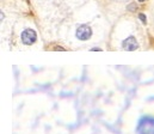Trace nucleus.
Here are the masks:
<instances>
[{"label":"nucleus","instance_id":"f257e3e1","mask_svg":"<svg viewBox=\"0 0 154 134\" xmlns=\"http://www.w3.org/2000/svg\"><path fill=\"white\" fill-rule=\"evenodd\" d=\"M136 134H154V117L142 116L136 126Z\"/></svg>","mask_w":154,"mask_h":134},{"label":"nucleus","instance_id":"f03ea898","mask_svg":"<svg viewBox=\"0 0 154 134\" xmlns=\"http://www.w3.org/2000/svg\"><path fill=\"white\" fill-rule=\"evenodd\" d=\"M20 37H22V42H23L24 45H30L36 41L37 35H36V31H35V30H32V29H25V30L22 33V36H20Z\"/></svg>","mask_w":154,"mask_h":134},{"label":"nucleus","instance_id":"7ed1b4c3","mask_svg":"<svg viewBox=\"0 0 154 134\" xmlns=\"http://www.w3.org/2000/svg\"><path fill=\"white\" fill-rule=\"evenodd\" d=\"M92 35V30L88 25H80L77 29V33H75V36L77 39H79L80 41H86L91 37Z\"/></svg>","mask_w":154,"mask_h":134},{"label":"nucleus","instance_id":"20e7f679","mask_svg":"<svg viewBox=\"0 0 154 134\" xmlns=\"http://www.w3.org/2000/svg\"><path fill=\"white\" fill-rule=\"evenodd\" d=\"M122 47H123L125 50H135V49H137L139 45H137L136 39H135L134 36H130V37H128V39H125V40L123 41Z\"/></svg>","mask_w":154,"mask_h":134},{"label":"nucleus","instance_id":"39448f33","mask_svg":"<svg viewBox=\"0 0 154 134\" xmlns=\"http://www.w3.org/2000/svg\"><path fill=\"white\" fill-rule=\"evenodd\" d=\"M139 17H140V19L142 20V23H145V24H146V17H145V14H142V13H141Z\"/></svg>","mask_w":154,"mask_h":134},{"label":"nucleus","instance_id":"423d86ee","mask_svg":"<svg viewBox=\"0 0 154 134\" xmlns=\"http://www.w3.org/2000/svg\"><path fill=\"white\" fill-rule=\"evenodd\" d=\"M139 1H145V0H139Z\"/></svg>","mask_w":154,"mask_h":134}]
</instances>
